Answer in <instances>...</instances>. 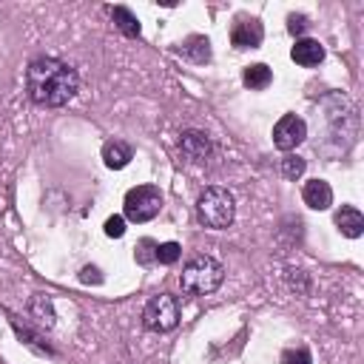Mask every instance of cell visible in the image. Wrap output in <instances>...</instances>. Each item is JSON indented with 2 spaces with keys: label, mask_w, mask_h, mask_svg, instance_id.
<instances>
[{
  "label": "cell",
  "mask_w": 364,
  "mask_h": 364,
  "mask_svg": "<svg viewBox=\"0 0 364 364\" xmlns=\"http://www.w3.org/2000/svg\"><path fill=\"white\" fill-rule=\"evenodd\" d=\"M80 88L77 71L57 57H34L26 68V91L34 105L60 108Z\"/></svg>",
  "instance_id": "1"
},
{
  "label": "cell",
  "mask_w": 364,
  "mask_h": 364,
  "mask_svg": "<svg viewBox=\"0 0 364 364\" xmlns=\"http://www.w3.org/2000/svg\"><path fill=\"white\" fill-rule=\"evenodd\" d=\"M236 216L233 193L222 185H210L196 199V219L210 230H225Z\"/></svg>",
  "instance_id": "2"
},
{
  "label": "cell",
  "mask_w": 364,
  "mask_h": 364,
  "mask_svg": "<svg viewBox=\"0 0 364 364\" xmlns=\"http://www.w3.org/2000/svg\"><path fill=\"white\" fill-rule=\"evenodd\" d=\"M225 279V267L213 256H193L179 276V287L188 296H208L213 293Z\"/></svg>",
  "instance_id": "3"
},
{
  "label": "cell",
  "mask_w": 364,
  "mask_h": 364,
  "mask_svg": "<svg viewBox=\"0 0 364 364\" xmlns=\"http://www.w3.org/2000/svg\"><path fill=\"white\" fill-rule=\"evenodd\" d=\"M162 208V193L159 188L154 185H136L125 193V202H122V210H125V219L131 222H151Z\"/></svg>",
  "instance_id": "4"
},
{
  "label": "cell",
  "mask_w": 364,
  "mask_h": 364,
  "mask_svg": "<svg viewBox=\"0 0 364 364\" xmlns=\"http://www.w3.org/2000/svg\"><path fill=\"white\" fill-rule=\"evenodd\" d=\"M142 324L148 330H156V333L173 330L179 324V301H176V296L159 293V296L148 299V304L142 310Z\"/></svg>",
  "instance_id": "5"
},
{
  "label": "cell",
  "mask_w": 364,
  "mask_h": 364,
  "mask_svg": "<svg viewBox=\"0 0 364 364\" xmlns=\"http://www.w3.org/2000/svg\"><path fill=\"white\" fill-rule=\"evenodd\" d=\"M304 136H307V125H304V119L296 117V114H284V117H279V122L273 125V145H276L279 151H293L296 145L304 142Z\"/></svg>",
  "instance_id": "6"
},
{
  "label": "cell",
  "mask_w": 364,
  "mask_h": 364,
  "mask_svg": "<svg viewBox=\"0 0 364 364\" xmlns=\"http://www.w3.org/2000/svg\"><path fill=\"white\" fill-rule=\"evenodd\" d=\"M262 37H264V28L256 17H239L230 28V43L236 48H256L262 43Z\"/></svg>",
  "instance_id": "7"
},
{
  "label": "cell",
  "mask_w": 364,
  "mask_h": 364,
  "mask_svg": "<svg viewBox=\"0 0 364 364\" xmlns=\"http://www.w3.org/2000/svg\"><path fill=\"white\" fill-rule=\"evenodd\" d=\"M179 151L191 162H205L210 156V139L205 131H185L179 136Z\"/></svg>",
  "instance_id": "8"
},
{
  "label": "cell",
  "mask_w": 364,
  "mask_h": 364,
  "mask_svg": "<svg viewBox=\"0 0 364 364\" xmlns=\"http://www.w3.org/2000/svg\"><path fill=\"white\" fill-rule=\"evenodd\" d=\"M301 199H304V205L313 208V210H327V208L333 205V188H330L324 179H310V182H304V188H301Z\"/></svg>",
  "instance_id": "9"
},
{
  "label": "cell",
  "mask_w": 364,
  "mask_h": 364,
  "mask_svg": "<svg viewBox=\"0 0 364 364\" xmlns=\"http://www.w3.org/2000/svg\"><path fill=\"white\" fill-rule=\"evenodd\" d=\"M290 57H293V63H299L304 68H313L324 60V46L318 40L304 37V40H296V46L290 48Z\"/></svg>",
  "instance_id": "10"
},
{
  "label": "cell",
  "mask_w": 364,
  "mask_h": 364,
  "mask_svg": "<svg viewBox=\"0 0 364 364\" xmlns=\"http://www.w3.org/2000/svg\"><path fill=\"white\" fill-rule=\"evenodd\" d=\"M336 228H338L344 236H350V239L361 236V233H364V216H361V210L353 208V205H341V208L336 210Z\"/></svg>",
  "instance_id": "11"
},
{
  "label": "cell",
  "mask_w": 364,
  "mask_h": 364,
  "mask_svg": "<svg viewBox=\"0 0 364 364\" xmlns=\"http://www.w3.org/2000/svg\"><path fill=\"white\" fill-rule=\"evenodd\" d=\"M131 159H134V151H131L128 142H122V139H108V142L102 145V162H105L108 168L119 171V168H125Z\"/></svg>",
  "instance_id": "12"
},
{
  "label": "cell",
  "mask_w": 364,
  "mask_h": 364,
  "mask_svg": "<svg viewBox=\"0 0 364 364\" xmlns=\"http://www.w3.org/2000/svg\"><path fill=\"white\" fill-rule=\"evenodd\" d=\"M242 80H245V85H247L250 91H262V88H267V85H270L273 71H270L264 63H253V65H247V68H245Z\"/></svg>",
  "instance_id": "13"
},
{
  "label": "cell",
  "mask_w": 364,
  "mask_h": 364,
  "mask_svg": "<svg viewBox=\"0 0 364 364\" xmlns=\"http://www.w3.org/2000/svg\"><path fill=\"white\" fill-rule=\"evenodd\" d=\"M111 17H114L117 28H119L125 37H139V20H136V14H134L131 9L114 6V9H111Z\"/></svg>",
  "instance_id": "14"
},
{
  "label": "cell",
  "mask_w": 364,
  "mask_h": 364,
  "mask_svg": "<svg viewBox=\"0 0 364 364\" xmlns=\"http://www.w3.org/2000/svg\"><path fill=\"white\" fill-rule=\"evenodd\" d=\"M182 51H185L193 63H208V60H210V43H208V37H191V40L182 46Z\"/></svg>",
  "instance_id": "15"
},
{
  "label": "cell",
  "mask_w": 364,
  "mask_h": 364,
  "mask_svg": "<svg viewBox=\"0 0 364 364\" xmlns=\"http://www.w3.org/2000/svg\"><path fill=\"white\" fill-rule=\"evenodd\" d=\"M179 256H182V247H179L176 242H162V245H156V262H159V264H173V262H179Z\"/></svg>",
  "instance_id": "16"
},
{
  "label": "cell",
  "mask_w": 364,
  "mask_h": 364,
  "mask_svg": "<svg viewBox=\"0 0 364 364\" xmlns=\"http://www.w3.org/2000/svg\"><path fill=\"white\" fill-rule=\"evenodd\" d=\"M301 173H304V159L287 154V156L282 159V176H284V179H299Z\"/></svg>",
  "instance_id": "17"
},
{
  "label": "cell",
  "mask_w": 364,
  "mask_h": 364,
  "mask_svg": "<svg viewBox=\"0 0 364 364\" xmlns=\"http://www.w3.org/2000/svg\"><path fill=\"white\" fill-rule=\"evenodd\" d=\"M134 256H136L139 264H151V262H156V242H154V239H139Z\"/></svg>",
  "instance_id": "18"
},
{
  "label": "cell",
  "mask_w": 364,
  "mask_h": 364,
  "mask_svg": "<svg viewBox=\"0 0 364 364\" xmlns=\"http://www.w3.org/2000/svg\"><path fill=\"white\" fill-rule=\"evenodd\" d=\"M282 364H313L307 347H290L282 353Z\"/></svg>",
  "instance_id": "19"
},
{
  "label": "cell",
  "mask_w": 364,
  "mask_h": 364,
  "mask_svg": "<svg viewBox=\"0 0 364 364\" xmlns=\"http://www.w3.org/2000/svg\"><path fill=\"white\" fill-rule=\"evenodd\" d=\"M122 233H125V219H122V216H111V219H105V236L119 239Z\"/></svg>",
  "instance_id": "20"
},
{
  "label": "cell",
  "mask_w": 364,
  "mask_h": 364,
  "mask_svg": "<svg viewBox=\"0 0 364 364\" xmlns=\"http://www.w3.org/2000/svg\"><path fill=\"white\" fill-rule=\"evenodd\" d=\"M307 26H310V23H307L304 14H290V17H287V31H290V34H304Z\"/></svg>",
  "instance_id": "21"
},
{
  "label": "cell",
  "mask_w": 364,
  "mask_h": 364,
  "mask_svg": "<svg viewBox=\"0 0 364 364\" xmlns=\"http://www.w3.org/2000/svg\"><path fill=\"white\" fill-rule=\"evenodd\" d=\"M80 282H85V284H91V282H94V284H100V282H102V276H100V270H97V267H91V264H88V267H82V270H80Z\"/></svg>",
  "instance_id": "22"
}]
</instances>
